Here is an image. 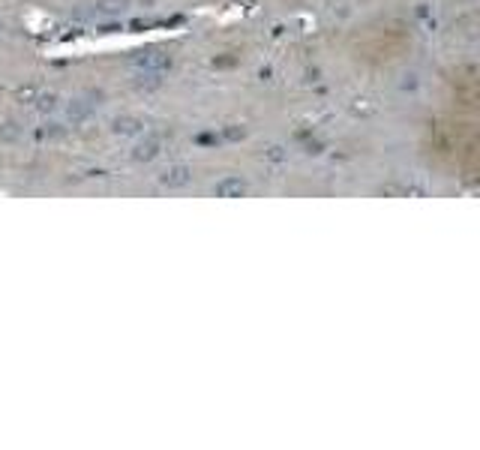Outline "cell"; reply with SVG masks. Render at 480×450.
Instances as JSON below:
<instances>
[{"label": "cell", "mask_w": 480, "mask_h": 450, "mask_svg": "<svg viewBox=\"0 0 480 450\" xmlns=\"http://www.w3.org/2000/svg\"><path fill=\"white\" fill-rule=\"evenodd\" d=\"M123 9H126V0H99L96 4L99 16H121Z\"/></svg>", "instance_id": "5b68a950"}, {"label": "cell", "mask_w": 480, "mask_h": 450, "mask_svg": "<svg viewBox=\"0 0 480 450\" xmlns=\"http://www.w3.org/2000/svg\"><path fill=\"white\" fill-rule=\"evenodd\" d=\"M159 153V141L156 138H148V141H138L136 144V159H138V163H148V159H153Z\"/></svg>", "instance_id": "277c9868"}, {"label": "cell", "mask_w": 480, "mask_h": 450, "mask_svg": "<svg viewBox=\"0 0 480 450\" xmlns=\"http://www.w3.org/2000/svg\"><path fill=\"white\" fill-rule=\"evenodd\" d=\"M114 133H123V135L141 133V121L138 118H118L114 121Z\"/></svg>", "instance_id": "8992f818"}, {"label": "cell", "mask_w": 480, "mask_h": 450, "mask_svg": "<svg viewBox=\"0 0 480 450\" xmlns=\"http://www.w3.org/2000/svg\"><path fill=\"white\" fill-rule=\"evenodd\" d=\"M246 193V183L240 178H223L216 183V195L220 198H240Z\"/></svg>", "instance_id": "3957f363"}, {"label": "cell", "mask_w": 480, "mask_h": 450, "mask_svg": "<svg viewBox=\"0 0 480 450\" xmlns=\"http://www.w3.org/2000/svg\"><path fill=\"white\" fill-rule=\"evenodd\" d=\"M0 31H4V24H0Z\"/></svg>", "instance_id": "ba28073f"}, {"label": "cell", "mask_w": 480, "mask_h": 450, "mask_svg": "<svg viewBox=\"0 0 480 450\" xmlns=\"http://www.w3.org/2000/svg\"><path fill=\"white\" fill-rule=\"evenodd\" d=\"M189 180H193V168L189 165H171L163 171V183L165 186H186Z\"/></svg>", "instance_id": "7a4b0ae2"}, {"label": "cell", "mask_w": 480, "mask_h": 450, "mask_svg": "<svg viewBox=\"0 0 480 450\" xmlns=\"http://www.w3.org/2000/svg\"><path fill=\"white\" fill-rule=\"evenodd\" d=\"M136 66H138V69H148V72H163V69L171 66V57H168L165 51L150 48V51H141V54L136 57Z\"/></svg>", "instance_id": "6da1fadb"}, {"label": "cell", "mask_w": 480, "mask_h": 450, "mask_svg": "<svg viewBox=\"0 0 480 450\" xmlns=\"http://www.w3.org/2000/svg\"><path fill=\"white\" fill-rule=\"evenodd\" d=\"M87 114H91V106L81 103V99H78V103H72V106H69V118H72V121H84Z\"/></svg>", "instance_id": "52a82bcc"}]
</instances>
